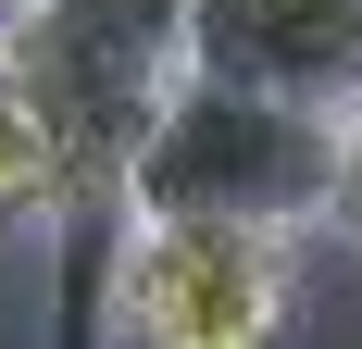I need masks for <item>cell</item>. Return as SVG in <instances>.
<instances>
[{"mask_svg": "<svg viewBox=\"0 0 362 349\" xmlns=\"http://www.w3.org/2000/svg\"><path fill=\"white\" fill-rule=\"evenodd\" d=\"M175 25H187V0H25V13L0 25L13 88L37 100L50 162H63L50 225H63V262H75V324H100L88 287L112 275V237H125V162H138L150 112H163V88H175V63H187Z\"/></svg>", "mask_w": 362, "mask_h": 349, "instance_id": "6da1fadb", "label": "cell"}, {"mask_svg": "<svg viewBox=\"0 0 362 349\" xmlns=\"http://www.w3.org/2000/svg\"><path fill=\"white\" fill-rule=\"evenodd\" d=\"M325 174H337V112L175 63L138 162H125V212H238V225L300 237V225H325Z\"/></svg>", "mask_w": 362, "mask_h": 349, "instance_id": "7a4b0ae2", "label": "cell"}, {"mask_svg": "<svg viewBox=\"0 0 362 349\" xmlns=\"http://www.w3.org/2000/svg\"><path fill=\"white\" fill-rule=\"evenodd\" d=\"M100 324L138 349H262L288 324V225L238 212H125Z\"/></svg>", "mask_w": 362, "mask_h": 349, "instance_id": "3957f363", "label": "cell"}, {"mask_svg": "<svg viewBox=\"0 0 362 349\" xmlns=\"http://www.w3.org/2000/svg\"><path fill=\"white\" fill-rule=\"evenodd\" d=\"M187 75H238L275 100L350 112L362 100V0H187Z\"/></svg>", "mask_w": 362, "mask_h": 349, "instance_id": "277c9868", "label": "cell"}, {"mask_svg": "<svg viewBox=\"0 0 362 349\" xmlns=\"http://www.w3.org/2000/svg\"><path fill=\"white\" fill-rule=\"evenodd\" d=\"M325 225L362 249V100L337 112V174H325Z\"/></svg>", "mask_w": 362, "mask_h": 349, "instance_id": "5b68a950", "label": "cell"}, {"mask_svg": "<svg viewBox=\"0 0 362 349\" xmlns=\"http://www.w3.org/2000/svg\"><path fill=\"white\" fill-rule=\"evenodd\" d=\"M13 13H25V0H0V25H13Z\"/></svg>", "mask_w": 362, "mask_h": 349, "instance_id": "8992f818", "label": "cell"}, {"mask_svg": "<svg viewBox=\"0 0 362 349\" xmlns=\"http://www.w3.org/2000/svg\"><path fill=\"white\" fill-rule=\"evenodd\" d=\"M0 75H13V50H0Z\"/></svg>", "mask_w": 362, "mask_h": 349, "instance_id": "52a82bcc", "label": "cell"}]
</instances>
